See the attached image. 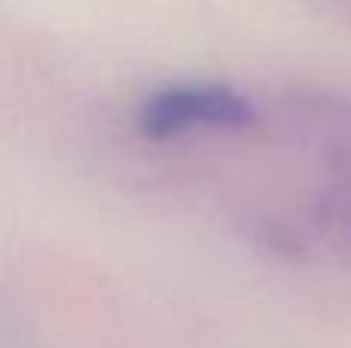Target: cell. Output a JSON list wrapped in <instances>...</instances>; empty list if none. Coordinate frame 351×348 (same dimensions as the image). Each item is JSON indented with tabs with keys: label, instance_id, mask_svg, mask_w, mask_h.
Wrapping results in <instances>:
<instances>
[{
	"label": "cell",
	"instance_id": "1",
	"mask_svg": "<svg viewBox=\"0 0 351 348\" xmlns=\"http://www.w3.org/2000/svg\"><path fill=\"white\" fill-rule=\"evenodd\" d=\"M256 121L250 96L228 84L182 80L152 90L136 108V129L145 139H182L194 133H228Z\"/></svg>",
	"mask_w": 351,
	"mask_h": 348
}]
</instances>
